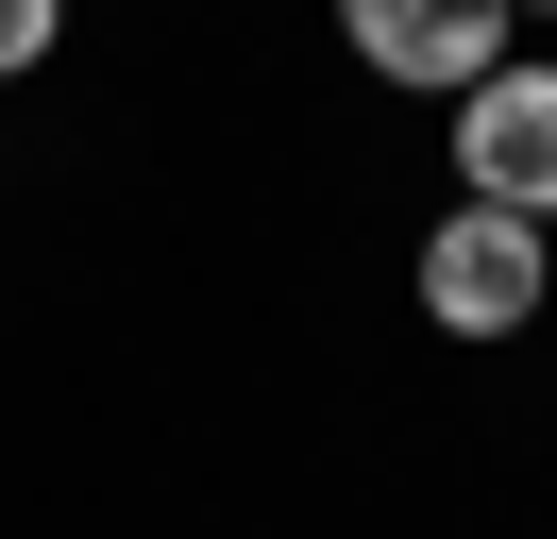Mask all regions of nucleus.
<instances>
[{
	"instance_id": "nucleus-1",
	"label": "nucleus",
	"mask_w": 557,
	"mask_h": 539,
	"mask_svg": "<svg viewBox=\"0 0 557 539\" xmlns=\"http://www.w3.org/2000/svg\"><path fill=\"white\" fill-rule=\"evenodd\" d=\"M456 168L490 220H557V67H490L456 101Z\"/></svg>"
},
{
	"instance_id": "nucleus-2",
	"label": "nucleus",
	"mask_w": 557,
	"mask_h": 539,
	"mask_svg": "<svg viewBox=\"0 0 557 539\" xmlns=\"http://www.w3.org/2000/svg\"><path fill=\"white\" fill-rule=\"evenodd\" d=\"M422 303H440L456 337H523V321H541V220L456 202V220L422 236Z\"/></svg>"
},
{
	"instance_id": "nucleus-3",
	"label": "nucleus",
	"mask_w": 557,
	"mask_h": 539,
	"mask_svg": "<svg viewBox=\"0 0 557 539\" xmlns=\"http://www.w3.org/2000/svg\"><path fill=\"white\" fill-rule=\"evenodd\" d=\"M338 34H355V67H388V85H456V101L507 67V0H338Z\"/></svg>"
},
{
	"instance_id": "nucleus-4",
	"label": "nucleus",
	"mask_w": 557,
	"mask_h": 539,
	"mask_svg": "<svg viewBox=\"0 0 557 539\" xmlns=\"http://www.w3.org/2000/svg\"><path fill=\"white\" fill-rule=\"evenodd\" d=\"M51 17H69V0H0V67H35V51H51Z\"/></svg>"
},
{
	"instance_id": "nucleus-5",
	"label": "nucleus",
	"mask_w": 557,
	"mask_h": 539,
	"mask_svg": "<svg viewBox=\"0 0 557 539\" xmlns=\"http://www.w3.org/2000/svg\"><path fill=\"white\" fill-rule=\"evenodd\" d=\"M507 17H557V0H507Z\"/></svg>"
}]
</instances>
